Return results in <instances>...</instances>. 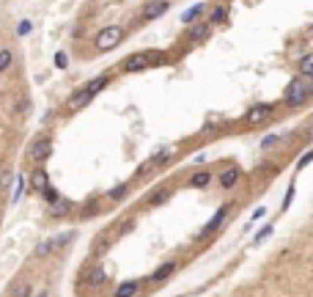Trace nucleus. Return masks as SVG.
<instances>
[{
    "mask_svg": "<svg viewBox=\"0 0 313 297\" xmlns=\"http://www.w3.org/2000/svg\"><path fill=\"white\" fill-rule=\"evenodd\" d=\"M311 160H313V149H311V152H308V154H302V160H299V162H297V168H299V171H302V168H305L308 162H311Z\"/></svg>",
    "mask_w": 313,
    "mask_h": 297,
    "instance_id": "obj_26",
    "label": "nucleus"
},
{
    "mask_svg": "<svg viewBox=\"0 0 313 297\" xmlns=\"http://www.w3.org/2000/svg\"><path fill=\"white\" fill-rule=\"evenodd\" d=\"M58 248V240H47V242H39L36 245V256H47V253H52V250Z\"/></svg>",
    "mask_w": 313,
    "mask_h": 297,
    "instance_id": "obj_17",
    "label": "nucleus"
},
{
    "mask_svg": "<svg viewBox=\"0 0 313 297\" xmlns=\"http://www.w3.org/2000/svg\"><path fill=\"white\" fill-rule=\"evenodd\" d=\"M291 201H294V185H289V190H286V195H283V207L280 209L286 212V209L291 207Z\"/></svg>",
    "mask_w": 313,
    "mask_h": 297,
    "instance_id": "obj_22",
    "label": "nucleus"
},
{
    "mask_svg": "<svg viewBox=\"0 0 313 297\" xmlns=\"http://www.w3.org/2000/svg\"><path fill=\"white\" fill-rule=\"evenodd\" d=\"M203 14H206V6H203V3H195V6H190L187 11L181 14V22H184V25H193V22L201 20Z\"/></svg>",
    "mask_w": 313,
    "mask_h": 297,
    "instance_id": "obj_11",
    "label": "nucleus"
},
{
    "mask_svg": "<svg viewBox=\"0 0 313 297\" xmlns=\"http://www.w3.org/2000/svg\"><path fill=\"white\" fill-rule=\"evenodd\" d=\"M22 185H25V176H17V187H14V195H11V201H20V195H22Z\"/></svg>",
    "mask_w": 313,
    "mask_h": 297,
    "instance_id": "obj_24",
    "label": "nucleus"
},
{
    "mask_svg": "<svg viewBox=\"0 0 313 297\" xmlns=\"http://www.w3.org/2000/svg\"><path fill=\"white\" fill-rule=\"evenodd\" d=\"M266 237H272V226H264V228H261V231L256 234V242H264Z\"/></svg>",
    "mask_w": 313,
    "mask_h": 297,
    "instance_id": "obj_25",
    "label": "nucleus"
},
{
    "mask_svg": "<svg viewBox=\"0 0 313 297\" xmlns=\"http://www.w3.org/2000/svg\"><path fill=\"white\" fill-rule=\"evenodd\" d=\"M278 135H266V138L264 140H261V149H264V152H266V149H272V146H275V143H278Z\"/></svg>",
    "mask_w": 313,
    "mask_h": 297,
    "instance_id": "obj_23",
    "label": "nucleus"
},
{
    "mask_svg": "<svg viewBox=\"0 0 313 297\" xmlns=\"http://www.w3.org/2000/svg\"><path fill=\"white\" fill-rule=\"evenodd\" d=\"M176 270V262H165L162 267H157V272L151 275V281L157 283V281H165V278H170V272Z\"/></svg>",
    "mask_w": 313,
    "mask_h": 297,
    "instance_id": "obj_14",
    "label": "nucleus"
},
{
    "mask_svg": "<svg viewBox=\"0 0 313 297\" xmlns=\"http://www.w3.org/2000/svg\"><path fill=\"white\" fill-rule=\"evenodd\" d=\"M20 297H30V286H28V283H25V289L20 292Z\"/></svg>",
    "mask_w": 313,
    "mask_h": 297,
    "instance_id": "obj_29",
    "label": "nucleus"
},
{
    "mask_svg": "<svg viewBox=\"0 0 313 297\" xmlns=\"http://www.w3.org/2000/svg\"><path fill=\"white\" fill-rule=\"evenodd\" d=\"M49 152H52V140H49V138H39L33 146H30L28 157L33 160V162H42V160L49 157Z\"/></svg>",
    "mask_w": 313,
    "mask_h": 297,
    "instance_id": "obj_7",
    "label": "nucleus"
},
{
    "mask_svg": "<svg viewBox=\"0 0 313 297\" xmlns=\"http://www.w3.org/2000/svg\"><path fill=\"white\" fill-rule=\"evenodd\" d=\"M299 77H305L313 83V53H308L305 58H299Z\"/></svg>",
    "mask_w": 313,
    "mask_h": 297,
    "instance_id": "obj_13",
    "label": "nucleus"
},
{
    "mask_svg": "<svg viewBox=\"0 0 313 297\" xmlns=\"http://www.w3.org/2000/svg\"><path fill=\"white\" fill-rule=\"evenodd\" d=\"M107 83H110V75H99L96 80H91L88 85H83V88H80V91H74V94H72V97H69V102H66V110H69V113H77V110H83L85 105H88L91 99L96 97V94H99V91H102V88H104V85H107Z\"/></svg>",
    "mask_w": 313,
    "mask_h": 297,
    "instance_id": "obj_1",
    "label": "nucleus"
},
{
    "mask_svg": "<svg viewBox=\"0 0 313 297\" xmlns=\"http://www.w3.org/2000/svg\"><path fill=\"white\" fill-rule=\"evenodd\" d=\"M209 39V25H193L190 28V42H203Z\"/></svg>",
    "mask_w": 313,
    "mask_h": 297,
    "instance_id": "obj_15",
    "label": "nucleus"
},
{
    "mask_svg": "<svg viewBox=\"0 0 313 297\" xmlns=\"http://www.w3.org/2000/svg\"><path fill=\"white\" fill-rule=\"evenodd\" d=\"M242 179V168L239 165H228L223 173H220V185L225 187V190H231V187H237V182Z\"/></svg>",
    "mask_w": 313,
    "mask_h": 297,
    "instance_id": "obj_9",
    "label": "nucleus"
},
{
    "mask_svg": "<svg viewBox=\"0 0 313 297\" xmlns=\"http://www.w3.org/2000/svg\"><path fill=\"white\" fill-rule=\"evenodd\" d=\"M170 8V3L168 0H148L146 6H143V11H140V20H157V17H162Z\"/></svg>",
    "mask_w": 313,
    "mask_h": 297,
    "instance_id": "obj_6",
    "label": "nucleus"
},
{
    "mask_svg": "<svg viewBox=\"0 0 313 297\" xmlns=\"http://www.w3.org/2000/svg\"><path fill=\"white\" fill-rule=\"evenodd\" d=\"M272 110H275V108H272L269 102H258V105H253L250 110H247V116H244V118H247V124L256 127V124H264L266 118L272 116Z\"/></svg>",
    "mask_w": 313,
    "mask_h": 297,
    "instance_id": "obj_5",
    "label": "nucleus"
},
{
    "mask_svg": "<svg viewBox=\"0 0 313 297\" xmlns=\"http://www.w3.org/2000/svg\"><path fill=\"white\" fill-rule=\"evenodd\" d=\"M124 42V28H119V25H107V28H102L96 33V50L99 53H107V50L119 47V44Z\"/></svg>",
    "mask_w": 313,
    "mask_h": 297,
    "instance_id": "obj_3",
    "label": "nucleus"
},
{
    "mask_svg": "<svg viewBox=\"0 0 313 297\" xmlns=\"http://www.w3.org/2000/svg\"><path fill=\"white\" fill-rule=\"evenodd\" d=\"M11 63H14V53L11 50H0V75H6L11 69Z\"/></svg>",
    "mask_w": 313,
    "mask_h": 297,
    "instance_id": "obj_16",
    "label": "nucleus"
},
{
    "mask_svg": "<svg viewBox=\"0 0 313 297\" xmlns=\"http://www.w3.org/2000/svg\"><path fill=\"white\" fill-rule=\"evenodd\" d=\"M160 61V58L154 55L151 50H146V53H135V55H129L124 61V69L126 72H143V69H148V66H154V63Z\"/></svg>",
    "mask_w": 313,
    "mask_h": 297,
    "instance_id": "obj_4",
    "label": "nucleus"
},
{
    "mask_svg": "<svg viewBox=\"0 0 313 297\" xmlns=\"http://www.w3.org/2000/svg\"><path fill=\"white\" fill-rule=\"evenodd\" d=\"M36 297H47V289H44V292H39V295H36Z\"/></svg>",
    "mask_w": 313,
    "mask_h": 297,
    "instance_id": "obj_30",
    "label": "nucleus"
},
{
    "mask_svg": "<svg viewBox=\"0 0 313 297\" xmlns=\"http://www.w3.org/2000/svg\"><path fill=\"white\" fill-rule=\"evenodd\" d=\"M228 212H231V204H225V207H220L217 209L215 215H212V220L206 223V226H203V234H215L217 228L223 226L225 223V217H228Z\"/></svg>",
    "mask_w": 313,
    "mask_h": 297,
    "instance_id": "obj_8",
    "label": "nucleus"
},
{
    "mask_svg": "<svg viewBox=\"0 0 313 297\" xmlns=\"http://www.w3.org/2000/svg\"><path fill=\"white\" fill-rule=\"evenodd\" d=\"M140 292V281H124L116 289V297H135Z\"/></svg>",
    "mask_w": 313,
    "mask_h": 297,
    "instance_id": "obj_12",
    "label": "nucleus"
},
{
    "mask_svg": "<svg viewBox=\"0 0 313 297\" xmlns=\"http://www.w3.org/2000/svg\"><path fill=\"white\" fill-rule=\"evenodd\" d=\"M225 17H228V6H215V11H212L209 22H212V25H217V22H223Z\"/></svg>",
    "mask_w": 313,
    "mask_h": 297,
    "instance_id": "obj_18",
    "label": "nucleus"
},
{
    "mask_svg": "<svg viewBox=\"0 0 313 297\" xmlns=\"http://www.w3.org/2000/svg\"><path fill=\"white\" fill-rule=\"evenodd\" d=\"M311 97H313V83L311 80H305V77H294L291 83H289V88H286L283 102L289 105V108H299V105H305Z\"/></svg>",
    "mask_w": 313,
    "mask_h": 297,
    "instance_id": "obj_2",
    "label": "nucleus"
},
{
    "mask_svg": "<svg viewBox=\"0 0 313 297\" xmlns=\"http://www.w3.org/2000/svg\"><path fill=\"white\" fill-rule=\"evenodd\" d=\"M209 179H212V176H209V171H198L193 179H190V185H193V187H206Z\"/></svg>",
    "mask_w": 313,
    "mask_h": 297,
    "instance_id": "obj_20",
    "label": "nucleus"
},
{
    "mask_svg": "<svg viewBox=\"0 0 313 297\" xmlns=\"http://www.w3.org/2000/svg\"><path fill=\"white\" fill-rule=\"evenodd\" d=\"M30 30H33V25H30V20H20V22H17V33H20V36H28Z\"/></svg>",
    "mask_w": 313,
    "mask_h": 297,
    "instance_id": "obj_21",
    "label": "nucleus"
},
{
    "mask_svg": "<svg viewBox=\"0 0 313 297\" xmlns=\"http://www.w3.org/2000/svg\"><path fill=\"white\" fill-rule=\"evenodd\" d=\"M55 66H61V69L66 66V55H63V53H58V55H55Z\"/></svg>",
    "mask_w": 313,
    "mask_h": 297,
    "instance_id": "obj_28",
    "label": "nucleus"
},
{
    "mask_svg": "<svg viewBox=\"0 0 313 297\" xmlns=\"http://www.w3.org/2000/svg\"><path fill=\"white\" fill-rule=\"evenodd\" d=\"M30 187H33V190H39V193H44V190H47L49 187V176H47V171H44V168H36L33 173H30Z\"/></svg>",
    "mask_w": 313,
    "mask_h": 297,
    "instance_id": "obj_10",
    "label": "nucleus"
},
{
    "mask_svg": "<svg viewBox=\"0 0 313 297\" xmlns=\"http://www.w3.org/2000/svg\"><path fill=\"white\" fill-rule=\"evenodd\" d=\"M107 281V275H104V270H91V275H88V283L91 286H102V283Z\"/></svg>",
    "mask_w": 313,
    "mask_h": 297,
    "instance_id": "obj_19",
    "label": "nucleus"
},
{
    "mask_svg": "<svg viewBox=\"0 0 313 297\" xmlns=\"http://www.w3.org/2000/svg\"><path fill=\"white\" fill-rule=\"evenodd\" d=\"M168 195H170L168 190H160V193H154V195H151V201H154V204H162V201H165Z\"/></svg>",
    "mask_w": 313,
    "mask_h": 297,
    "instance_id": "obj_27",
    "label": "nucleus"
}]
</instances>
